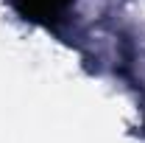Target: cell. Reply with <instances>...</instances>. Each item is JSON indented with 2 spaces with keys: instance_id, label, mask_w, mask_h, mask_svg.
I'll return each mask as SVG.
<instances>
[{
  "instance_id": "1",
  "label": "cell",
  "mask_w": 145,
  "mask_h": 143,
  "mask_svg": "<svg viewBox=\"0 0 145 143\" xmlns=\"http://www.w3.org/2000/svg\"><path fill=\"white\" fill-rule=\"evenodd\" d=\"M67 3H72V0H14L20 14L31 23H39V25H53L61 17Z\"/></svg>"
}]
</instances>
